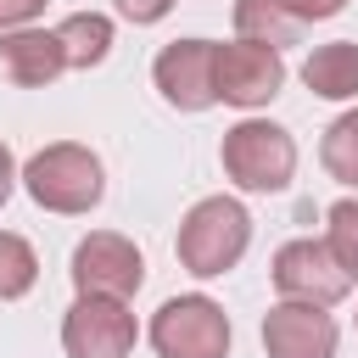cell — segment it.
Here are the masks:
<instances>
[{"mask_svg":"<svg viewBox=\"0 0 358 358\" xmlns=\"http://www.w3.org/2000/svg\"><path fill=\"white\" fill-rule=\"evenodd\" d=\"M263 352L268 358H336V319L308 302H280L263 313Z\"/></svg>","mask_w":358,"mask_h":358,"instance_id":"10","label":"cell"},{"mask_svg":"<svg viewBox=\"0 0 358 358\" xmlns=\"http://www.w3.org/2000/svg\"><path fill=\"white\" fill-rule=\"evenodd\" d=\"M302 6H308V17L319 22V17H336V11L347 6V0H302Z\"/></svg>","mask_w":358,"mask_h":358,"instance_id":"21","label":"cell"},{"mask_svg":"<svg viewBox=\"0 0 358 358\" xmlns=\"http://www.w3.org/2000/svg\"><path fill=\"white\" fill-rule=\"evenodd\" d=\"M39 11H45V0H0V34H11V28H28Z\"/></svg>","mask_w":358,"mask_h":358,"instance_id":"18","label":"cell"},{"mask_svg":"<svg viewBox=\"0 0 358 358\" xmlns=\"http://www.w3.org/2000/svg\"><path fill=\"white\" fill-rule=\"evenodd\" d=\"M285 84V62L280 50L257 45V39H229L213 45V95L229 106H268Z\"/></svg>","mask_w":358,"mask_h":358,"instance_id":"7","label":"cell"},{"mask_svg":"<svg viewBox=\"0 0 358 358\" xmlns=\"http://www.w3.org/2000/svg\"><path fill=\"white\" fill-rule=\"evenodd\" d=\"M308 28H313V17L302 0H235V34L268 45V50L296 45Z\"/></svg>","mask_w":358,"mask_h":358,"instance_id":"12","label":"cell"},{"mask_svg":"<svg viewBox=\"0 0 358 358\" xmlns=\"http://www.w3.org/2000/svg\"><path fill=\"white\" fill-rule=\"evenodd\" d=\"M274 291L285 296V302H308V308H336L347 291H352V274L330 257V246L324 241H313V235H302V241H285L280 252H274Z\"/></svg>","mask_w":358,"mask_h":358,"instance_id":"6","label":"cell"},{"mask_svg":"<svg viewBox=\"0 0 358 358\" xmlns=\"http://www.w3.org/2000/svg\"><path fill=\"white\" fill-rule=\"evenodd\" d=\"M134 313L129 302L112 296H78L62 319V347L67 358H129L134 352Z\"/></svg>","mask_w":358,"mask_h":358,"instance_id":"8","label":"cell"},{"mask_svg":"<svg viewBox=\"0 0 358 358\" xmlns=\"http://www.w3.org/2000/svg\"><path fill=\"white\" fill-rule=\"evenodd\" d=\"M302 84H308L313 95H324V101L358 95V45H352V39H330V45H319V50H308Z\"/></svg>","mask_w":358,"mask_h":358,"instance_id":"13","label":"cell"},{"mask_svg":"<svg viewBox=\"0 0 358 358\" xmlns=\"http://www.w3.org/2000/svg\"><path fill=\"white\" fill-rule=\"evenodd\" d=\"M56 45L67 56V67H101L106 50H112V22L101 11H73L62 28H56Z\"/></svg>","mask_w":358,"mask_h":358,"instance_id":"14","label":"cell"},{"mask_svg":"<svg viewBox=\"0 0 358 358\" xmlns=\"http://www.w3.org/2000/svg\"><path fill=\"white\" fill-rule=\"evenodd\" d=\"M324 246H330V257L358 280V196H347V201H336L330 213H324Z\"/></svg>","mask_w":358,"mask_h":358,"instance_id":"17","label":"cell"},{"mask_svg":"<svg viewBox=\"0 0 358 358\" xmlns=\"http://www.w3.org/2000/svg\"><path fill=\"white\" fill-rule=\"evenodd\" d=\"M34 280H39V257H34V246H28L22 235L0 229V302L28 296V291H34Z\"/></svg>","mask_w":358,"mask_h":358,"instance_id":"16","label":"cell"},{"mask_svg":"<svg viewBox=\"0 0 358 358\" xmlns=\"http://www.w3.org/2000/svg\"><path fill=\"white\" fill-rule=\"evenodd\" d=\"M151 347L157 358H224L229 352V319L213 296H168L151 313Z\"/></svg>","mask_w":358,"mask_h":358,"instance_id":"4","label":"cell"},{"mask_svg":"<svg viewBox=\"0 0 358 358\" xmlns=\"http://www.w3.org/2000/svg\"><path fill=\"white\" fill-rule=\"evenodd\" d=\"M0 73H6L11 84H22V90L56 84V78L67 73V56H62V45H56V28H50V34H45V28H11V34H0Z\"/></svg>","mask_w":358,"mask_h":358,"instance_id":"11","label":"cell"},{"mask_svg":"<svg viewBox=\"0 0 358 358\" xmlns=\"http://www.w3.org/2000/svg\"><path fill=\"white\" fill-rule=\"evenodd\" d=\"M218 157H224V173H229L241 190H257V196L285 190L291 173H296V140H291L280 123H268V117L235 123V129L224 134Z\"/></svg>","mask_w":358,"mask_h":358,"instance_id":"3","label":"cell"},{"mask_svg":"<svg viewBox=\"0 0 358 358\" xmlns=\"http://www.w3.org/2000/svg\"><path fill=\"white\" fill-rule=\"evenodd\" d=\"M11 190H17V157H11V145L0 140V207L11 201Z\"/></svg>","mask_w":358,"mask_h":358,"instance_id":"20","label":"cell"},{"mask_svg":"<svg viewBox=\"0 0 358 358\" xmlns=\"http://www.w3.org/2000/svg\"><path fill=\"white\" fill-rule=\"evenodd\" d=\"M73 285L78 296H112V302H129L140 285H145V257L129 235L117 229H95L73 246Z\"/></svg>","mask_w":358,"mask_h":358,"instance_id":"5","label":"cell"},{"mask_svg":"<svg viewBox=\"0 0 358 358\" xmlns=\"http://www.w3.org/2000/svg\"><path fill=\"white\" fill-rule=\"evenodd\" d=\"M151 78H157L168 106L207 112L218 101L213 95V39H173V45H162L157 62H151Z\"/></svg>","mask_w":358,"mask_h":358,"instance_id":"9","label":"cell"},{"mask_svg":"<svg viewBox=\"0 0 358 358\" xmlns=\"http://www.w3.org/2000/svg\"><path fill=\"white\" fill-rule=\"evenodd\" d=\"M28 185V196L45 207V213H90L106 190V173H101V157L90 145H73V140H56L45 151L28 157V168L17 173Z\"/></svg>","mask_w":358,"mask_h":358,"instance_id":"2","label":"cell"},{"mask_svg":"<svg viewBox=\"0 0 358 358\" xmlns=\"http://www.w3.org/2000/svg\"><path fill=\"white\" fill-rule=\"evenodd\" d=\"M319 162L330 179L352 185L358 190V112H341L330 129H324V145H319Z\"/></svg>","mask_w":358,"mask_h":358,"instance_id":"15","label":"cell"},{"mask_svg":"<svg viewBox=\"0 0 358 358\" xmlns=\"http://www.w3.org/2000/svg\"><path fill=\"white\" fill-rule=\"evenodd\" d=\"M117 11H123L129 22H162V17L173 11V0H117Z\"/></svg>","mask_w":358,"mask_h":358,"instance_id":"19","label":"cell"},{"mask_svg":"<svg viewBox=\"0 0 358 358\" xmlns=\"http://www.w3.org/2000/svg\"><path fill=\"white\" fill-rule=\"evenodd\" d=\"M252 246V213L235 201V196H207L185 213L179 224V263L196 274V280H213V274H229Z\"/></svg>","mask_w":358,"mask_h":358,"instance_id":"1","label":"cell"}]
</instances>
